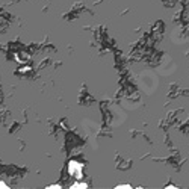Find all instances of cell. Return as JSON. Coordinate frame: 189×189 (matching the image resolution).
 I'll use <instances>...</instances> for the list:
<instances>
[{
	"mask_svg": "<svg viewBox=\"0 0 189 189\" xmlns=\"http://www.w3.org/2000/svg\"><path fill=\"white\" fill-rule=\"evenodd\" d=\"M68 174L71 177L80 180L83 175V164L79 160H70L68 162Z\"/></svg>",
	"mask_w": 189,
	"mask_h": 189,
	"instance_id": "obj_1",
	"label": "cell"
},
{
	"mask_svg": "<svg viewBox=\"0 0 189 189\" xmlns=\"http://www.w3.org/2000/svg\"><path fill=\"white\" fill-rule=\"evenodd\" d=\"M70 188H71V189H80V188H82V189H86V188H88V183H85V181H80V180H77L76 183H73Z\"/></svg>",
	"mask_w": 189,
	"mask_h": 189,
	"instance_id": "obj_2",
	"label": "cell"
},
{
	"mask_svg": "<svg viewBox=\"0 0 189 189\" xmlns=\"http://www.w3.org/2000/svg\"><path fill=\"white\" fill-rule=\"evenodd\" d=\"M62 186L60 185H50V186H47V189H60Z\"/></svg>",
	"mask_w": 189,
	"mask_h": 189,
	"instance_id": "obj_3",
	"label": "cell"
},
{
	"mask_svg": "<svg viewBox=\"0 0 189 189\" xmlns=\"http://www.w3.org/2000/svg\"><path fill=\"white\" fill-rule=\"evenodd\" d=\"M117 188H118V189H130L132 186H130V185H118Z\"/></svg>",
	"mask_w": 189,
	"mask_h": 189,
	"instance_id": "obj_4",
	"label": "cell"
},
{
	"mask_svg": "<svg viewBox=\"0 0 189 189\" xmlns=\"http://www.w3.org/2000/svg\"><path fill=\"white\" fill-rule=\"evenodd\" d=\"M0 188H2V189H8V185H6L5 181H0Z\"/></svg>",
	"mask_w": 189,
	"mask_h": 189,
	"instance_id": "obj_5",
	"label": "cell"
}]
</instances>
